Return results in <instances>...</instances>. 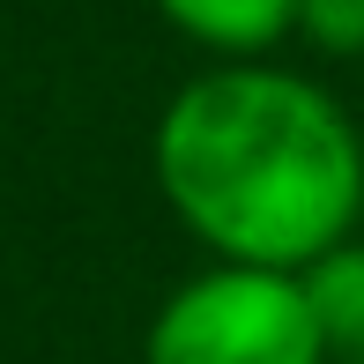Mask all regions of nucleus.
Returning <instances> with one entry per match:
<instances>
[{"label":"nucleus","mask_w":364,"mask_h":364,"mask_svg":"<svg viewBox=\"0 0 364 364\" xmlns=\"http://www.w3.org/2000/svg\"><path fill=\"white\" fill-rule=\"evenodd\" d=\"M164 201L223 260L312 268L364 216V141L305 75L223 68L171 97L156 127Z\"/></svg>","instance_id":"obj_1"},{"label":"nucleus","mask_w":364,"mask_h":364,"mask_svg":"<svg viewBox=\"0 0 364 364\" xmlns=\"http://www.w3.org/2000/svg\"><path fill=\"white\" fill-rule=\"evenodd\" d=\"M149 364H327V335L305 275L223 260L156 312Z\"/></svg>","instance_id":"obj_2"},{"label":"nucleus","mask_w":364,"mask_h":364,"mask_svg":"<svg viewBox=\"0 0 364 364\" xmlns=\"http://www.w3.org/2000/svg\"><path fill=\"white\" fill-rule=\"evenodd\" d=\"M305 275V297H312V320L327 335V357H350L364 364V245L342 238L335 253H320Z\"/></svg>","instance_id":"obj_3"},{"label":"nucleus","mask_w":364,"mask_h":364,"mask_svg":"<svg viewBox=\"0 0 364 364\" xmlns=\"http://www.w3.org/2000/svg\"><path fill=\"white\" fill-rule=\"evenodd\" d=\"M156 8L216 53H268L283 30H297V0H156Z\"/></svg>","instance_id":"obj_4"},{"label":"nucleus","mask_w":364,"mask_h":364,"mask_svg":"<svg viewBox=\"0 0 364 364\" xmlns=\"http://www.w3.org/2000/svg\"><path fill=\"white\" fill-rule=\"evenodd\" d=\"M297 30H305L320 53L357 60L364 53V0H297Z\"/></svg>","instance_id":"obj_5"}]
</instances>
